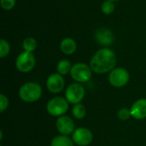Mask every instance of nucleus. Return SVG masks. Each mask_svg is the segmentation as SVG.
<instances>
[{"instance_id":"8","label":"nucleus","mask_w":146,"mask_h":146,"mask_svg":"<svg viewBox=\"0 0 146 146\" xmlns=\"http://www.w3.org/2000/svg\"><path fill=\"white\" fill-rule=\"evenodd\" d=\"M93 136L92 132L85 127H79L73 133L72 139L75 145L79 146L89 145L92 141Z\"/></svg>"},{"instance_id":"15","label":"nucleus","mask_w":146,"mask_h":146,"mask_svg":"<svg viewBox=\"0 0 146 146\" xmlns=\"http://www.w3.org/2000/svg\"><path fill=\"white\" fill-rule=\"evenodd\" d=\"M71 68H72V66H71L70 62L68 60H66V59L61 60L57 63V66H56L57 72L61 75H66V74H68V73H70Z\"/></svg>"},{"instance_id":"20","label":"nucleus","mask_w":146,"mask_h":146,"mask_svg":"<svg viewBox=\"0 0 146 146\" xmlns=\"http://www.w3.org/2000/svg\"><path fill=\"white\" fill-rule=\"evenodd\" d=\"M117 116L121 121H127L130 118V116H132L131 110L127 108H122L118 111Z\"/></svg>"},{"instance_id":"21","label":"nucleus","mask_w":146,"mask_h":146,"mask_svg":"<svg viewBox=\"0 0 146 146\" xmlns=\"http://www.w3.org/2000/svg\"><path fill=\"white\" fill-rule=\"evenodd\" d=\"M15 1L16 0H0V4L4 10H9L15 7Z\"/></svg>"},{"instance_id":"16","label":"nucleus","mask_w":146,"mask_h":146,"mask_svg":"<svg viewBox=\"0 0 146 146\" xmlns=\"http://www.w3.org/2000/svg\"><path fill=\"white\" fill-rule=\"evenodd\" d=\"M86 113V108L81 104H77L74 105L73 110H72V114L74 118L78 120H81L85 117Z\"/></svg>"},{"instance_id":"9","label":"nucleus","mask_w":146,"mask_h":146,"mask_svg":"<svg viewBox=\"0 0 146 146\" xmlns=\"http://www.w3.org/2000/svg\"><path fill=\"white\" fill-rule=\"evenodd\" d=\"M56 127L57 131L62 135H69L74 132V121L67 116V115H62L59 116V118L56 120Z\"/></svg>"},{"instance_id":"5","label":"nucleus","mask_w":146,"mask_h":146,"mask_svg":"<svg viewBox=\"0 0 146 146\" xmlns=\"http://www.w3.org/2000/svg\"><path fill=\"white\" fill-rule=\"evenodd\" d=\"M35 57L32 52L24 51L18 55L16 61H15V66L16 68L22 72V73H28L35 66Z\"/></svg>"},{"instance_id":"13","label":"nucleus","mask_w":146,"mask_h":146,"mask_svg":"<svg viewBox=\"0 0 146 146\" xmlns=\"http://www.w3.org/2000/svg\"><path fill=\"white\" fill-rule=\"evenodd\" d=\"M77 48L76 42L71 38H65L62 40L60 44V49L65 55H72L75 52Z\"/></svg>"},{"instance_id":"18","label":"nucleus","mask_w":146,"mask_h":146,"mask_svg":"<svg viewBox=\"0 0 146 146\" xmlns=\"http://www.w3.org/2000/svg\"><path fill=\"white\" fill-rule=\"evenodd\" d=\"M101 10L105 15H110L115 10V3L112 1L106 0L101 5Z\"/></svg>"},{"instance_id":"2","label":"nucleus","mask_w":146,"mask_h":146,"mask_svg":"<svg viewBox=\"0 0 146 146\" xmlns=\"http://www.w3.org/2000/svg\"><path fill=\"white\" fill-rule=\"evenodd\" d=\"M42 95L41 86L35 82H27L22 85L19 90V98L26 103L38 101Z\"/></svg>"},{"instance_id":"22","label":"nucleus","mask_w":146,"mask_h":146,"mask_svg":"<svg viewBox=\"0 0 146 146\" xmlns=\"http://www.w3.org/2000/svg\"><path fill=\"white\" fill-rule=\"evenodd\" d=\"M9 106V99L4 94H0V112L3 113Z\"/></svg>"},{"instance_id":"24","label":"nucleus","mask_w":146,"mask_h":146,"mask_svg":"<svg viewBox=\"0 0 146 146\" xmlns=\"http://www.w3.org/2000/svg\"><path fill=\"white\" fill-rule=\"evenodd\" d=\"M110 1H112V2H117V1H121V0H110Z\"/></svg>"},{"instance_id":"11","label":"nucleus","mask_w":146,"mask_h":146,"mask_svg":"<svg viewBox=\"0 0 146 146\" xmlns=\"http://www.w3.org/2000/svg\"><path fill=\"white\" fill-rule=\"evenodd\" d=\"M95 38L99 44L109 46L113 44L115 37L111 30L106 27H99L95 32Z\"/></svg>"},{"instance_id":"23","label":"nucleus","mask_w":146,"mask_h":146,"mask_svg":"<svg viewBox=\"0 0 146 146\" xmlns=\"http://www.w3.org/2000/svg\"><path fill=\"white\" fill-rule=\"evenodd\" d=\"M3 139V132L1 131L0 132V140H2Z\"/></svg>"},{"instance_id":"4","label":"nucleus","mask_w":146,"mask_h":146,"mask_svg":"<svg viewBox=\"0 0 146 146\" xmlns=\"http://www.w3.org/2000/svg\"><path fill=\"white\" fill-rule=\"evenodd\" d=\"M92 68L86 63L79 62L72 66L70 74L73 80L78 83H85L90 80L92 77Z\"/></svg>"},{"instance_id":"7","label":"nucleus","mask_w":146,"mask_h":146,"mask_svg":"<svg viewBox=\"0 0 146 146\" xmlns=\"http://www.w3.org/2000/svg\"><path fill=\"white\" fill-rule=\"evenodd\" d=\"M65 96L69 104H80L85 97V88L80 83H72L67 87Z\"/></svg>"},{"instance_id":"1","label":"nucleus","mask_w":146,"mask_h":146,"mask_svg":"<svg viewBox=\"0 0 146 146\" xmlns=\"http://www.w3.org/2000/svg\"><path fill=\"white\" fill-rule=\"evenodd\" d=\"M116 64V56L109 48H103L98 50L91 59L90 67L97 74H105L112 71Z\"/></svg>"},{"instance_id":"10","label":"nucleus","mask_w":146,"mask_h":146,"mask_svg":"<svg viewBox=\"0 0 146 146\" xmlns=\"http://www.w3.org/2000/svg\"><path fill=\"white\" fill-rule=\"evenodd\" d=\"M65 82L60 74H50L46 80V87L51 93H58L62 91Z\"/></svg>"},{"instance_id":"14","label":"nucleus","mask_w":146,"mask_h":146,"mask_svg":"<svg viewBox=\"0 0 146 146\" xmlns=\"http://www.w3.org/2000/svg\"><path fill=\"white\" fill-rule=\"evenodd\" d=\"M50 146H74V142L66 135H59L53 138Z\"/></svg>"},{"instance_id":"6","label":"nucleus","mask_w":146,"mask_h":146,"mask_svg":"<svg viewBox=\"0 0 146 146\" xmlns=\"http://www.w3.org/2000/svg\"><path fill=\"white\" fill-rule=\"evenodd\" d=\"M130 80L129 73L123 68H116L110 71L109 75V81L111 86L115 87H122L126 86Z\"/></svg>"},{"instance_id":"17","label":"nucleus","mask_w":146,"mask_h":146,"mask_svg":"<svg viewBox=\"0 0 146 146\" xmlns=\"http://www.w3.org/2000/svg\"><path fill=\"white\" fill-rule=\"evenodd\" d=\"M22 46H23V49L25 51L33 52L37 48V42L33 38L29 37V38H27L23 40Z\"/></svg>"},{"instance_id":"3","label":"nucleus","mask_w":146,"mask_h":146,"mask_svg":"<svg viewBox=\"0 0 146 146\" xmlns=\"http://www.w3.org/2000/svg\"><path fill=\"white\" fill-rule=\"evenodd\" d=\"M68 110V102L67 99L62 97H56L51 98L47 105V112L53 116H62Z\"/></svg>"},{"instance_id":"12","label":"nucleus","mask_w":146,"mask_h":146,"mask_svg":"<svg viewBox=\"0 0 146 146\" xmlns=\"http://www.w3.org/2000/svg\"><path fill=\"white\" fill-rule=\"evenodd\" d=\"M131 115L136 120L146 118V99L141 98L137 100L131 107Z\"/></svg>"},{"instance_id":"19","label":"nucleus","mask_w":146,"mask_h":146,"mask_svg":"<svg viewBox=\"0 0 146 146\" xmlns=\"http://www.w3.org/2000/svg\"><path fill=\"white\" fill-rule=\"evenodd\" d=\"M10 51V45L3 38L0 39V57L3 58L9 55Z\"/></svg>"},{"instance_id":"25","label":"nucleus","mask_w":146,"mask_h":146,"mask_svg":"<svg viewBox=\"0 0 146 146\" xmlns=\"http://www.w3.org/2000/svg\"><path fill=\"white\" fill-rule=\"evenodd\" d=\"M0 146H3V145H0Z\"/></svg>"}]
</instances>
